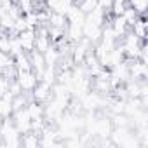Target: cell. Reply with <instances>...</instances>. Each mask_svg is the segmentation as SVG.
Segmentation results:
<instances>
[{"instance_id":"6da1fadb","label":"cell","mask_w":148,"mask_h":148,"mask_svg":"<svg viewBox=\"0 0 148 148\" xmlns=\"http://www.w3.org/2000/svg\"><path fill=\"white\" fill-rule=\"evenodd\" d=\"M35 37H37V33H35V28H26V30L19 32V35H18V40H19V44H21V49H23L25 52H30V51L35 47Z\"/></svg>"},{"instance_id":"7a4b0ae2","label":"cell","mask_w":148,"mask_h":148,"mask_svg":"<svg viewBox=\"0 0 148 148\" xmlns=\"http://www.w3.org/2000/svg\"><path fill=\"white\" fill-rule=\"evenodd\" d=\"M127 5L132 7L138 14H145L148 7V0H127Z\"/></svg>"}]
</instances>
